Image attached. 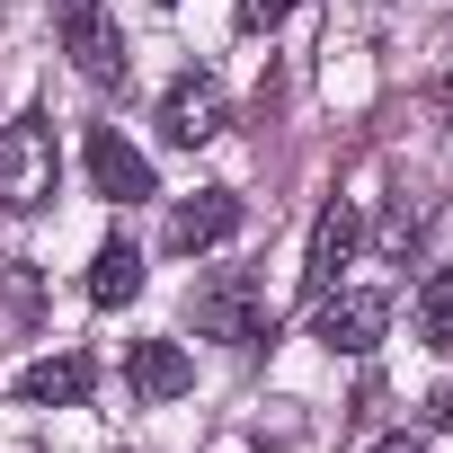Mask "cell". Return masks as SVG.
<instances>
[{
    "instance_id": "cell-1",
    "label": "cell",
    "mask_w": 453,
    "mask_h": 453,
    "mask_svg": "<svg viewBox=\"0 0 453 453\" xmlns=\"http://www.w3.org/2000/svg\"><path fill=\"white\" fill-rule=\"evenodd\" d=\"M63 187V151H54V116L27 107L0 125V213H45Z\"/></svg>"
},
{
    "instance_id": "cell-2",
    "label": "cell",
    "mask_w": 453,
    "mask_h": 453,
    "mask_svg": "<svg viewBox=\"0 0 453 453\" xmlns=\"http://www.w3.org/2000/svg\"><path fill=\"white\" fill-rule=\"evenodd\" d=\"M187 320L222 347H258L267 338V303H258V276L250 267H213L196 294H187Z\"/></svg>"
},
{
    "instance_id": "cell-3",
    "label": "cell",
    "mask_w": 453,
    "mask_h": 453,
    "mask_svg": "<svg viewBox=\"0 0 453 453\" xmlns=\"http://www.w3.org/2000/svg\"><path fill=\"white\" fill-rule=\"evenodd\" d=\"M54 19H63V54L89 89H116L125 81V27L98 10V0H54Z\"/></svg>"
},
{
    "instance_id": "cell-4",
    "label": "cell",
    "mask_w": 453,
    "mask_h": 453,
    "mask_svg": "<svg viewBox=\"0 0 453 453\" xmlns=\"http://www.w3.org/2000/svg\"><path fill=\"white\" fill-rule=\"evenodd\" d=\"M382 329H391V294H373V285H338V294H320L311 338H320L329 356H373Z\"/></svg>"
},
{
    "instance_id": "cell-5",
    "label": "cell",
    "mask_w": 453,
    "mask_h": 453,
    "mask_svg": "<svg viewBox=\"0 0 453 453\" xmlns=\"http://www.w3.org/2000/svg\"><path fill=\"white\" fill-rule=\"evenodd\" d=\"M222 125H232V98H222V81H213V72H178V81L160 89V134H169L178 151L213 142Z\"/></svg>"
},
{
    "instance_id": "cell-6",
    "label": "cell",
    "mask_w": 453,
    "mask_h": 453,
    "mask_svg": "<svg viewBox=\"0 0 453 453\" xmlns=\"http://www.w3.org/2000/svg\"><path fill=\"white\" fill-rule=\"evenodd\" d=\"M356 250H365V222H356V204L338 196V204H320V222H311V258H303V294L320 303V294H338V276L356 267Z\"/></svg>"
},
{
    "instance_id": "cell-7",
    "label": "cell",
    "mask_w": 453,
    "mask_h": 453,
    "mask_svg": "<svg viewBox=\"0 0 453 453\" xmlns=\"http://www.w3.org/2000/svg\"><path fill=\"white\" fill-rule=\"evenodd\" d=\"M232 232H241V196L232 187H196V196L169 204V250L178 258H204V250H222Z\"/></svg>"
},
{
    "instance_id": "cell-8",
    "label": "cell",
    "mask_w": 453,
    "mask_h": 453,
    "mask_svg": "<svg viewBox=\"0 0 453 453\" xmlns=\"http://www.w3.org/2000/svg\"><path fill=\"white\" fill-rule=\"evenodd\" d=\"M89 187L107 196V204H142V196H160V178H151V160L116 134V125H89Z\"/></svg>"
},
{
    "instance_id": "cell-9",
    "label": "cell",
    "mask_w": 453,
    "mask_h": 453,
    "mask_svg": "<svg viewBox=\"0 0 453 453\" xmlns=\"http://www.w3.org/2000/svg\"><path fill=\"white\" fill-rule=\"evenodd\" d=\"M125 382H134V400H187L196 391V365H187V347L178 338H134V356H125Z\"/></svg>"
},
{
    "instance_id": "cell-10",
    "label": "cell",
    "mask_w": 453,
    "mask_h": 453,
    "mask_svg": "<svg viewBox=\"0 0 453 453\" xmlns=\"http://www.w3.org/2000/svg\"><path fill=\"white\" fill-rule=\"evenodd\" d=\"M89 382H98L89 356H36V365L19 373V400H27V409H81Z\"/></svg>"
},
{
    "instance_id": "cell-11",
    "label": "cell",
    "mask_w": 453,
    "mask_h": 453,
    "mask_svg": "<svg viewBox=\"0 0 453 453\" xmlns=\"http://www.w3.org/2000/svg\"><path fill=\"white\" fill-rule=\"evenodd\" d=\"M134 294H142V250H134L125 232H107L98 258H89V303L116 311V303H134Z\"/></svg>"
},
{
    "instance_id": "cell-12",
    "label": "cell",
    "mask_w": 453,
    "mask_h": 453,
    "mask_svg": "<svg viewBox=\"0 0 453 453\" xmlns=\"http://www.w3.org/2000/svg\"><path fill=\"white\" fill-rule=\"evenodd\" d=\"M418 329H426V347H453V267L418 294Z\"/></svg>"
},
{
    "instance_id": "cell-13",
    "label": "cell",
    "mask_w": 453,
    "mask_h": 453,
    "mask_svg": "<svg viewBox=\"0 0 453 453\" xmlns=\"http://www.w3.org/2000/svg\"><path fill=\"white\" fill-rule=\"evenodd\" d=\"M0 294H10V311H19V320H36V311H45V285H36V267H27V258H10Z\"/></svg>"
},
{
    "instance_id": "cell-14",
    "label": "cell",
    "mask_w": 453,
    "mask_h": 453,
    "mask_svg": "<svg viewBox=\"0 0 453 453\" xmlns=\"http://www.w3.org/2000/svg\"><path fill=\"white\" fill-rule=\"evenodd\" d=\"M418 250V204H391L382 213V258H409Z\"/></svg>"
},
{
    "instance_id": "cell-15",
    "label": "cell",
    "mask_w": 453,
    "mask_h": 453,
    "mask_svg": "<svg viewBox=\"0 0 453 453\" xmlns=\"http://www.w3.org/2000/svg\"><path fill=\"white\" fill-rule=\"evenodd\" d=\"M294 19V0H241V27L250 36H267V27H285Z\"/></svg>"
},
{
    "instance_id": "cell-16",
    "label": "cell",
    "mask_w": 453,
    "mask_h": 453,
    "mask_svg": "<svg viewBox=\"0 0 453 453\" xmlns=\"http://www.w3.org/2000/svg\"><path fill=\"white\" fill-rule=\"evenodd\" d=\"M373 453H426V435H418V426H400V435H382Z\"/></svg>"
},
{
    "instance_id": "cell-17",
    "label": "cell",
    "mask_w": 453,
    "mask_h": 453,
    "mask_svg": "<svg viewBox=\"0 0 453 453\" xmlns=\"http://www.w3.org/2000/svg\"><path fill=\"white\" fill-rule=\"evenodd\" d=\"M160 10H178V0H160Z\"/></svg>"
}]
</instances>
